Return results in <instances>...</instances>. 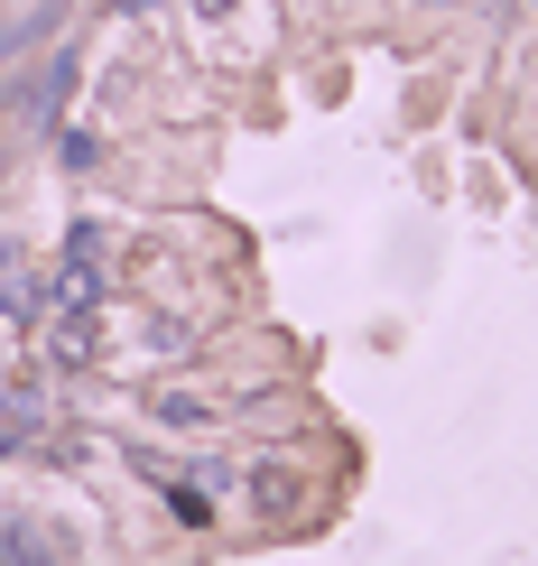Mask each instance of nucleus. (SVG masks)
Instances as JSON below:
<instances>
[{"label":"nucleus","mask_w":538,"mask_h":566,"mask_svg":"<svg viewBox=\"0 0 538 566\" xmlns=\"http://www.w3.org/2000/svg\"><path fill=\"white\" fill-rule=\"evenodd\" d=\"M56 363H93V316H56Z\"/></svg>","instance_id":"f257e3e1"},{"label":"nucleus","mask_w":538,"mask_h":566,"mask_svg":"<svg viewBox=\"0 0 538 566\" xmlns=\"http://www.w3.org/2000/svg\"><path fill=\"white\" fill-rule=\"evenodd\" d=\"M158 418H168V428H204L214 409H204V399H186V390H168V399H158Z\"/></svg>","instance_id":"f03ea898"},{"label":"nucleus","mask_w":538,"mask_h":566,"mask_svg":"<svg viewBox=\"0 0 538 566\" xmlns=\"http://www.w3.org/2000/svg\"><path fill=\"white\" fill-rule=\"evenodd\" d=\"M223 10H232V0H196V19H223Z\"/></svg>","instance_id":"7ed1b4c3"},{"label":"nucleus","mask_w":538,"mask_h":566,"mask_svg":"<svg viewBox=\"0 0 538 566\" xmlns=\"http://www.w3.org/2000/svg\"><path fill=\"white\" fill-rule=\"evenodd\" d=\"M418 10H455V0H418Z\"/></svg>","instance_id":"20e7f679"},{"label":"nucleus","mask_w":538,"mask_h":566,"mask_svg":"<svg viewBox=\"0 0 538 566\" xmlns=\"http://www.w3.org/2000/svg\"><path fill=\"white\" fill-rule=\"evenodd\" d=\"M122 10H158V0H122Z\"/></svg>","instance_id":"39448f33"}]
</instances>
